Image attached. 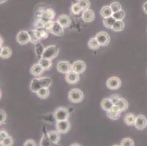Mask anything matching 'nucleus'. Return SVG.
Wrapping results in <instances>:
<instances>
[{
  "instance_id": "7ed1b4c3",
  "label": "nucleus",
  "mask_w": 147,
  "mask_h": 146,
  "mask_svg": "<svg viewBox=\"0 0 147 146\" xmlns=\"http://www.w3.org/2000/svg\"><path fill=\"white\" fill-rule=\"evenodd\" d=\"M59 52V50L58 47H57L56 45H50L45 48V50H44L41 58H45L52 60L57 57Z\"/></svg>"
},
{
  "instance_id": "412c9836",
  "label": "nucleus",
  "mask_w": 147,
  "mask_h": 146,
  "mask_svg": "<svg viewBox=\"0 0 147 146\" xmlns=\"http://www.w3.org/2000/svg\"><path fill=\"white\" fill-rule=\"evenodd\" d=\"M12 55V50L8 47H4L1 48V52H0V56L1 58L6 59L10 58Z\"/></svg>"
},
{
  "instance_id": "4be33fe9",
  "label": "nucleus",
  "mask_w": 147,
  "mask_h": 146,
  "mask_svg": "<svg viewBox=\"0 0 147 146\" xmlns=\"http://www.w3.org/2000/svg\"><path fill=\"white\" fill-rule=\"evenodd\" d=\"M136 118V117L134 116V114H133V113H127L125 116L124 121H125V123L127 126H133L135 124Z\"/></svg>"
},
{
  "instance_id": "9b49d317",
  "label": "nucleus",
  "mask_w": 147,
  "mask_h": 146,
  "mask_svg": "<svg viewBox=\"0 0 147 146\" xmlns=\"http://www.w3.org/2000/svg\"><path fill=\"white\" fill-rule=\"evenodd\" d=\"M134 126L138 130H143L147 126L146 118L144 115H139L136 117Z\"/></svg>"
},
{
  "instance_id": "423d86ee",
  "label": "nucleus",
  "mask_w": 147,
  "mask_h": 146,
  "mask_svg": "<svg viewBox=\"0 0 147 146\" xmlns=\"http://www.w3.org/2000/svg\"><path fill=\"white\" fill-rule=\"evenodd\" d=\"M107 88L111 90H117L121 87V80L118 77H111L108 78L106 82Z\"/></svg>"
},
{
  "instance_id": "49530a36",
  "label": "nucleus",
  "mask_w": 147,
  "mask_h": 146,
  "mask_svg": "<svg viewBox=\"0 0 147 146\" xmlns=\"http://www.w3.org/2000/svg\"><path fill=\"white\" fill-rule=\"evenodd\" d=\"M7 0H0V3L1 4H3V3H5V2H6Z\"/></svg>"
},
{
  "instance_id": "1a4fd4ad",
  "label": "nucleus",
  "mask_w": 147,
  "mask_h": 146,
  "mask_svg": "<svg viewBox=\"0 0 147 146\" xmlns=\"http://www.w3.org/2000/svg\"><path fill=\"white\" fill-rule=\"evenodd\" d=\"M57 69L60 73L67 74L72 71V64L67 61H61L57 64Z\"/></svg>"
},
{
  "instance_id": "79ce46f5",
  "label": "nucleus",
  "mask_w": 147,
  "mask_h": 146,
  "mask_svg": "<svg viewBox=\"0 0 147 146\" xmlns=\"http://www.w3.org/2000/svg\"><path fill=\"white\" fill-rule=\"evenodd\" d=\"M24 146H36L37 145V143H35V141L33 140H28L24 144Z\"/></svg>"
},
{
  "instance_id": "a19ab883",
  "label": "nucleus",
  "mask_w": 147,
  "mask_h": 146,
  "mask_svg": "<svg viewBox=\"0 0 147 146\" xmlns=\"http://www.w3.org/2000/svg\"><path fill=\"white\" fill-rule=\"evenodd\" d=\"M53 24H54V21H49L47 22H45V24H44V29L45 30L51 32V30L52 27L53 26Z\"/></svg>"
},
{
  "instance_id": "aec40b11",
  "label": "nucleus",
  "mask_w": 147,
  "mask_h": 146,
  "mask_svg": "<svg viewBox=\"0 0 147 146\" xmlns=\"http://www.w3.org/2000/svg\"><path fill=\"white\" fill-rule=\"evenodd\" d=\"M113 12L112 11L111 7V6H108V5L104 6L101 9V10H100V15H101V16L103 17L104 18L111 17V16L113 15Z\"/></svg>"
},
{
  "instance_id": "37998d69",
  "label": "nucleus",
  "mask_w": 147,
  "mask_h": 146,
  "mask_svg": "<svg viewBox=\"0 0 147 146\" xmlns=\"http://www.w3.org/2000/svg\"><path fill=\"white\" fill-rule=\"evenodd\" d=\"M8 136H9L8 134L5 131L1 130V132H0V141H2L4 139H5L7 137H8Z\"/></svg>"
},
{
  "instance_id": "c85d7f7f",
  "label": "nucleus",
  "mask_w": 147,
  "mask_h": 146,
  "mask_svg": "<svg viewBox=\"0 0 147 146\" xmlns=\"http://www.w3.org/2000/svg\"><path fill=\"white\" fill-rule=\"evenodd\" d=\"M36 35L37 36V37L40 39V40H45L49 37V33H48L46 31L43 30V29H35L34 30Z\"/></svg>"
},
{
  "instance_id": "393cba45",
  "label": "nucleus",
  "mask_w": 147,
  "mask_h": 146,
  "mask_svg": "<svg viewBox=\"0 0 147 146\" xmlns=\"http://www.w3.org/2000/svg\"><path fill=\"white\" fill-rule=\"evenodd\" d=\"M88 46H89L91 50H97L100 48V45L97 39H96V37H93V38H91L89 42H88Z\"/></svg>"
},
{
  "instance_id": "bb28decb",
  "label": "nucleus",
  "mask_w": 147,
  "mask_h": 146,
  "mask_svg": "<svg viewBox=\"0 0 147 146\" xmlns=\"http://www.w3.org/2000/svg\"><path fill=\"white\" fill-rule=\"evenodd\" d=\"M117 20L113 18V16L108 17V18H104L103 20V24L104 26L107 28V29H112L113 24H115Z\"/></svg>"
},
{
  "instance_id": "5701e85b",
  "label": "nucleus",
  "mask_w": 147,
  "mask_h": 146,
  "mask_svg": "<svg viewBox=\"0 0 147 146\" xmlns=\"http://www.w3.org/2000/svg\"><path fill=\"white\" fill-rule=\"evenodd\" d=\"M114 104L117 105L120 109L121 110V111H125L128 108V102L126 100L123 98H119Z\"/></svg>"
},
{
  "instance_id": "72a5a7b5",
  "label": "nucleus",
  "mask_w": 147,
  "mask_h": 146,
  "mask_svg": "<svg viewBox=\"0 0 147 146\" xmlns=\"http://www.w3.org/2000/svg\"><path fill=\"white\" fill-rule=\"evenodd\" d=\"M77 3L80 5L83 10H87L90 7V2L89 0H78Z\"/></svg>"
},
{
  "instance_id": "7c9ffc66",
  "label": "nucleus",
  "mask_w": 147,
  "mask_h": 146,
  "mask_svg": "<svg viewBox=\"0 0 147 146\" xmlns=\"http://www.w3.org/2000/svg\"><path fill=\"white\" fill-rule=\"evenodd\" d=\"M45 48H44L43 45L40 43V42H37L35 44V53L38 57H42V55L43 53Z\"/></svg>"
},
{
  "instance_id": "ddd939ff",
  "label": "nucleus",
  "mask_w": 147,
  "mask_h": 146,
  "mask_svg": "<svg viewBox=\"0 0 147 146\" xmlns=\"http://www.w3.org/2000/svg\"><path fill=\"white\" fill-rule=\"evenodd\" d=\"M56 15L55 12L52 10L51 8H49L45 11L42 12V14L39 16V18H42L45 22H47L49 21H52Z\"/></svg>"
},
{
  "instance_id": "c756f323",
  "label": "nucleus",
  "mask_w": 147,
  "mask_h": 146,
  "mask_svg": "<svg viewBox=\"0 0 147 146\" xmlns=\"http://www.w3.org/2000/svg\"><path fill=\"white\" fill-rule=\"evenodd\" d=\"M107 116L111 120H118L121 116V112L113 111L111 110L107 111Z\"/></svg>"
},
{
  "instance_id": "f257e3e1",
  "label": "nucleus",
  "mask_w": 147,
  "mask_h": 146,
  "mask_svg": "<svg viewBox=\"0 0 147 146\" xmlns=\"http://www.w3.org/2000/svg\"><path fill=\"white\" fill-rule=\"evenodd\" d=\"M52 80L50 77H40L34 78L32 80L30 84L31 91L34 93H37L42 88H49L51 85Z\"/></svg>"
},
{
  "instance_id": "4468645a",
  "label": "nucleus",
  "mask_w": 147,
  "mask_h": 146,
  "mask_svg": "<svg viewBox=\"0 0 147 146\" xmlns=\"http://www.w3.org/2000/svg\"><path fill=\"white\" fill-rule=\"evenodd\" d=\"M95 18V15H94V11L90 9L84 10L82 13V19L83 21L86 23L92 22Z\"/></svg>"
},
{
  "instance_id": "20e7f679",
  "label": "nucleus",
  "mask_w": 147,
  "mask_h": 146,
  "mask_svg": "<svg viewBox=\"0 0 147 146\" xmlns=\"http://www.w3.org/2000/svg\"><path fill=\"white\" fill-rule=\"evenodd\" d=\"M53 116L55 117L56 120H67L68 118L69 117V112L66 108L60 107L54 111Z\"/></svg>"
},
{
  "instance_id": "b1692460",
  "label": "nucleus",
  "mask_w": 147,
  "mask_h": 146,
  "mask_svg": "<svg viewBox=\"0 0 147 146\" xmlns=\"http://www.w3.org/2000/svg\"><path fill=\"white\" fill-rule=\"evenodd\" d=\"M39 64L44 68L45 70H48L52 66V61L51 59H48L45 58H40L39 61Z\"/></svg>"
},
{
  "instance_id": "a211bd4d",
  "label": "nucleus",
  "mask_w": 147,
  "mask_h": 146,
  "mask_svg": "<svg viewBox=\"0 0 147 146\" xmlns=\"http://www.w3.org/2000/svg\"><path fill=\"white\" fill-rule=\"evenodd\" d=\"M48 136L49 137L51 141L53 144H57L60 140V133L58 131H49L47 133Z\"/></svg>"
},
{
  "instance_id": "ea45409f",
  "label": "nucleus",
  "mask_w": 147,
  "mask_h": 146,
  "mask_svg": "<svg viewBox=\"0 0 147 146\" xmlns=\"http://www.w3.org/2000/svg\"><path fill=\"white\" fill-rule=\"evenodd\" d=\"M7 118V115L3 110H0V124H5Z\"/></svg>"
},
{
  "instance_id": "473e14b6",
  "label": "nucleus",
  "mask_w": 147,
  "mask_h": 146,
  "mask_svg": "<svg viewBox=\"0 0 147 146\" xmlns=\"http://www.w3.org/2000/svg\"><path fill=\"white\" fill-rule=\"evenodd\" d=\"M117 21H122L125 17V13L124 10H121L117 12V13H113V15H112Z\"/></svg>"
},
{
  "instance_id": "cd10ccee",
  "label": "nucleus",
  "mask_w": 147,
  "mask_h": 146,
  "mask_svg": "<svg viewBox=\"0 0 147 146\" xmlns=\"http://www.w3.org/2000/svg\"><path fill=\"white\" fill-rule=\"evenodd\" d=\"M124 29H125V24H124V22L122 21H116L111 29L114 31V32H121Z\"/></svg>"
},
{
  "instance_id": "2f4dec72",
  "label": "nucleus",
  "mask_w": 147,
  "mask_h": 146,
  "mask_svg": "<svg viewBox=\"0 0 147 146\" xmlns=\"http://www.w3.org/2000/svg\"><path fill=\"white\" fill-rule=\"evenodd\" d=\"M40 145L42 146V145H54L53 143H52L51 141L50 138H49V137L48 136V135L46 134V135H44L43 136H42V139H41L40 140Z\"/></svg>"
},
{
  "instance_id": "f3484780",
  "label": "nucleus",
  "mask_w": 147,
  "mask_h": 146,
  "mask_svg": "<svg viewBox=\"0 0 147 146\" xmlns=\"http://www.w3.org/2000/svg\"><path fill=\"white\" fill-rule=\"evenodd\" d=\"M44 70H45V69H44V68L41 66L40 64H35L32 67V68H31L30 72L32 75L37 77V76L40 75L42 73H43Z\"/></svg>"
},
{
  "instance_id": "a878e982",
  "label": "nucleus",
  "mask_w": 147,
  "mask_h": 146,
  "mask_svg": "<svg viewBox=\"0 0 147 146\" xmlns=\"http://www.w3.org/2000/svg\"><path fill=\"white\" fill-rule=\"evenodd\" d=\"M36 94L37 96H39L40 99H46L49 96L50 92H49V88H42L39 91H37Z\"/></svg>"
},
{
  "instance_id": "f704fd0d",
  "label": "nucleus",
  "mask_w": 147,
  "mask_h": 146,
  "mask_svg": "<svg viewBox=\"0 0 147 146\" xmlns=\"http://www.w3.org/2000/svg\"><path fill=\"white\" fill-rule=\"evenodd\" d=\"M29 36H30V42L32 43L36 44L37 42H40V39L37 37V36L36 35L35 32H34V30H30L29 31Z\"/></svg>"
},
{
  "instance_id": "a18cd8bd",
  "label": "nucleus",
  "mask_w": 147,
  "mask_h": 146,
  "mask_svg": "<svg viewBox=\"0 0 147 146\" xmlns=\"http://www.w3.org/2000/svg\"><path fill=\"white\" fill-rule=\"evenodd\" d=\"M143 9H144V11L147 14V2H146L143 5Z\"/></svg>"
},
{
  "instance_id": "e433bc0d",
  "label": "nucleus",
  "mask_w": 147,
  "mask_h": 146,
  "mask_svg": "<svg viewBox=\"0 0 147 146\" xmlns=\"http://www.w3.org/2000/svg\"><path fill=\"white\" fill-rule=\"evenodd\" d=\"M82 8L80 7V5L78 3H76L72 5L71 7V13L73 15H78L82 11Z\"/></svg>"
},
{
  "instance_id": "6e6552de",
  "label": "nucleus",
  "mask_w": 147,
  "mask_h": 146,
  "mask_svg": "<svg viewBox=\"0 0 147 146\" xmlns=\"http://www.w3.org/2000/svg\"><path fill=\"white\" fill-rule=\"evenodd\" d=\"M17 42L21 45H26L28 42H30V36H29V32L26 31H20L18 32L16 37Z\"/></svg>"
},
{
  "instance_id": "4c0bfd02",
  "label": "nucleus",
  "mask_w": 147,
  "mask_h": 146,
  "mask_svg": "<svg viewBox=\"0 0 147 146\" xmlns=\"http://www.w3.org/2000/svg\"><path fill=\"white\" fill-rule=\"evenodd\" d=\"M111 7L112 9V11L113 13H117V12L121 10V4L119 3L118 2H113L111 4Z\"/></svg>"
},
{
  "instance_id": "0eeeda50",
  "label": "nucleus",
  "mask_w": 147,
  "mask_h": 146,
  "mask_svg": "<svg viewBox=\"0 0 147 146\" xmlns=\"http://www.w3.org/2000/svg\"><path fill=\"white\" fill-rule=\"evenodd\" d=\"M95 37L101 46H107L111 41L110 36L105 32H98Z\"/></svg>"
},
{
  "instance_id": "dca6fc26",
  "label": "nucleus",
  "mask_w": 147,
  "mask_h": 146,
  "mask_svg": "<svg viewBox=\"0 0 147 146\" xmlns=\"http://www.w3.org/2000/svg\"><path fill=\"white\" fill-rule=\"evenodd\" d=\"M57 21L64 28L69 27L70 26V24H71V19H70L69 16L66 15H61L59 16V18H57Z\"/></svg>"
},
{
  "instance_id": "9d476101",
  "label": "nucleus",
  "mask_w": 147,
  "mask_h": 146,
  "mask_svg": "<svg viewBox=\"0 0 147 146\" xmlns=\"http://www.w3.org/2000/svg\"><path fill=\"white\" fill-rule=\"evenodd\" d=\"M65 80H66V82L67 83L71 84V85L77 83L80 80L79 74L73 70L70 71V72H69L66 74Z\"/></svg>"
},
{
  "instance_id": "c03bdc74",
  "label": "nucleus",
  "mask_w": 147,
  "mask_h": 146,
  "mask_svg": "<svg viewBox=\"0 0 147 146\" xmlns=\"http://www.w3.org/2000/svg\"><path fill=\"white\" fill-rule=\"evenodd\" d=\"M119 98H120L119 96L117 94H113V95H111L110 97V99L111 100V101L113 102V104H115V103H116V102H117Z\"/></svg>"
},
{
  "instance_id": "6ab92c4d",
  "label": "nucleus",
  "mask_w": 147,
  "mask_h": 146,
  "mask_svg": "<svg viewBox=\"0 0 147 146\" xmlns=\"http://www.w3.org/2000/svg\"><path fill=\"white\" fill-rule=\"evenodd\" d=\"M113 104H113V102L111 101V100L110 98L103 99L102 100V102H101V107L106 112L111 109L112 107L113 106Z\"/></svg>"
},
{
  "instance_id": "2eb2a0df",
  "label": "nucleus",
  "mask_w": 147,
  "mask_h": 146,
  "mask_svg": "<svg viewBox=\"0 0 147 146\" xmlns=\"http://www.w3.org/2000/svg\"><path fill=\"white\" fill-rule=\"evenodd\" d=\"M50 32L56 36H62L64 34V27L57 21H54L53 26Z\"/></svg>"
},
{
  "instance_id": "58836bf2",
  "label": "nucleus",
  "mask_w": 147,
  "mask_h": 146,
  "mask_svg": "<svg viewBox=\"0 0 147 146\" xmlns=\"http://www.w3.org/2000/svg\"><path fill=\"white\" fill-rule=\"evenodd\" d=\"M134 141L130 138H125L121 140V146H134Z\"/></svg>"
},
{
  "instance_id": "f8f14e48",
  "label": "nucleus",
  "mask_w": 147,
  "mask_h": 146,
  "mask_svg": "<svg viewBox=\"0 0 147 146\" xmlns=\"http://www.w3.org/2000/svg\"><path fill=\"white\" fill-rule=\"evenodd\" d=\"M86 63L83 61H76L72 64V70L77 72L78 74L83 73L86 70Z\"/></svg>"
},
{
  "instance_id": "39448f33",
  "label": "nucleus",
  "mask_w": 147,
  "mask_h": 146,
  "mask_svg": "<svg viewBox=\"0 0 147 146\" xmlns=\"http://www.w3.org/2000/svg\"><path fill=\"white\" fill-rule=\"evenodd\" d=\"M56 128L60 134H65L70 129V123L68 119L64 120H57Z\"/></svg>"
},
{
  "instance_id": "c9c22d12",
  "label": "nucleus",
  "mask_w": 147,
  "mask_h": 146,
  "mask_svg": "<svg viewBox=\"0 0 147 146\" xmlns=\"http://www.w3.org/2000/svg\"><path fill=\"white\" fill-rule=\"evenodd\" d=\"M1 145L2 146H11L13 145V139L11 137H7L6 138L4 139L2 141H0Z\"/></svg>"
},
{
  "instance_id": "f03ea898",
  "label": "nucleus",
  "mask_w": 147,
  "mask_h": 146,
  "mask_svg": "<svg viewBox=\"0 0 147 146\" xmlns=\"http://www.w3.org/2000/svg\"><path fill=\"white\" fill-rule=\"evenodd\" d=\"M69 100L73 103H79L84 100V93L78 88H73L68 94Z\"/></svg>"
}]
</instances>
